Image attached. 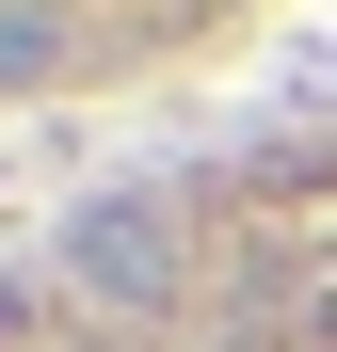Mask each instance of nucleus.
<instances>
[{"mask_svg":"<svg viewBox=\"0 0 337 352\" xmlns=\"http://www.w3.org/2000/svg\"><path fill=\"white\" fill-rule=\"evenodd\" d=\"M65 272L96 288V305L145 320V305H177V224H161V208H81L65 224Z\"/></svg>","mask_w":337,"mask_h":352,"instance_id":"nucleus-1","label":"nucleus"},{"mask_svg":"<svg viewBox=\"0 0 337 352\" xmlns=\"http://www.w3.org/2000/svg\"><path fill=\"white\" fill-rule=\"evenodd\" d=\"M81 80V0H0V96Z\"/></svg>","mask_w":337,"mask_h":352,"instance_id":"nucleus-2","label":"nucleus"}]
</instances>
